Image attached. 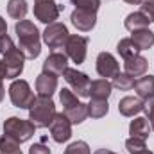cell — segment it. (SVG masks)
<instances>
[{
	"mask_svg": "<svg viewBox=\"0 0 154 154\" xmlns=\"http://www.w3.org/2000/svg\"><path fill=\"white\" fill-rule=\"evenodd\" d=\"M14 32L18 36V48L25 56V59H36L41 52V39L38 27L31 20H20L14 25Z\"/></svg>",
	"mask_w": 154,
	"mask_h": 154,
	"instance_id": "6da1fadb",
	"label": "cell"
},
{
	"mask_svg": "<svg viewBox=\"0 0 154 154\" xmlns=\"http://www.w3.org/2000/svg\"><path fill=\"white\" fill-rule=\"evenodd\" d=\"M56 104L48 97H36L32 106L29 108V120L36 125V129L48 127L56 116Z\"/></svg>",
	"mask_w": 154,
	"mask_h": 154,
	"instance_id": "7a4b0ae2",
	"label": "cell"
},
{
	"mask_svg": "<svg viewBox=\"0 0 154 154\" xmlns=\"http://www.w3.org/2000/svg\"><path fill=\"white\" fill-rule=\"evenodd\" d=\"M34 131H36V125L31 120H23V118H18V116H9L4 122V134L16 140L18 143L29 142L34 136Z\"/></svg>",
	"mask_w": 154,
	"mask_h": 154,
	"instance_id": "3957f363",
	"label": "cell"
},
{
	"mask_svg": "<svg viewBox=\"0 0 154 154\" xmlns=\"http://www.w3.org/2000/svg\"><path fill=\"white\" fill-rule=\"evenodd\" d=\"M9 99L13 102L14 108H20V109H29L34 102V93L29 86L27 81L23 79H14L9 86Z\"/></svg>",
	"mask_w": 154,
	"mask_h": 154,
	"instance_id": "277c9868",
	"label": "cell"
},
{
	"mask_svg": "<svg viewBox=\"0 0 154 154\" xmlns=\"http://www.w3.org/2000/svg\"><path fill=\"white\" fill-rule=\"evenodd\" d=\"M65 9V5L56 4V0H34V16L41 23H54L59 18V13Z\"/></svg>",
	"mask_w": 154,
	"mask_h": 154,
	"instance_id": "5b68a950",
	"label": "cell"
},
{
	"mask_svg": "<svg viewBox=\"0 0 154 154\" xmlns=\"http://www.w3.org/2000/svg\"><path fill=\"white\" fill-rule=\"evenodd\" d=\"M41 36H43V41L47 43L48 48L56 50V48H63L65 47V43H66L68 36H70V32H68V29H66L65 23L54 22V23L47 25V29L43 31Z\"/></svg>",
	"mask_w": 154,
	"mask_h": 154,
	"instance_id": "8992f818",
	"label": "cell"
},
{
	"mask_svg": "<svg viewBox=\"0 0 154 154\" xmlns=\"http://www.w3.org/2000/svg\"><path fill=\"white\" fill-rule=\"evenodd\" d=\"M65 81L70 86V90L75 93L77 97H90V77L86 75L84 72H79L77 68H66L65 70Z\"/></svg>",
	"mask_w": 154,
	"mask_h": 154,
	"instance_id": "52a82bcc",
	"label": "cell"
},
{
	"mask_svg": "<svg viewBox=\"0 0 154 154\" xmlns=\"http://www.w3.org/2000/svg\"><path fill=\"white\" fill-rule=\"evenodd\" d=\"M63 48H65V54H66L75 65H81V63H84V59H86L88 38L79 36V34H70Z\"/></svg>",
	"mask_w": 154,
	"mask_h": 154,
	"instance_id": "ba28073f",
	"label": "cell"
},
{
	"mask_svg": "<svg viewBox=\"0 0 154 154\" xmlns=\"http://www.w3.org/2000/svg\"><path fill=\"white\" fill-rule=\"evenodd\" d=\"M48 129H50V136L56 143H65L72 138V122L68 120V116L65 113H56Z\"/></svg>",
	"mask_w": 154,
	"mask_h": 154,
	"instance_id": "9c48e42d",
	"label": "cell"
},
{
	"mask_svg": "<svg viewBox=\"0 0 154 154\" xmlns=\"http://www.w3.org/2000/svg\"><path fill=\"white\" fill-rule=\"evenodd\" d=\"M4 66H5V75L7 79H16L23 72V63H25V56L22 54V50L18 47H13L11 50H7L4 54Z\"/></svg>",
	"mask_w": 154,
	"mask_h": 154,
	"instance_id": "30bf717a",
	"label": "cell"
},
{
	"mask_svg": "<svg viewBox=\"0 0 154 154\" xmlns=\"http://www.w3.org/2000/svg\"><path fill=\"white\" fill-rule=\"evenodd\" d=\"M97 74L102 77V79H113L116 74H120V66H118V61L115 59L113 54L109 52H100L97 56Z\"/></svg>",
	"mask_w": 154,
	"mask_h": 154,
	"instance_id": "8fae6325",
	"label": "cell"
},
{
	"mask_svg": "<svg viewBox=\"0 0 154 154\" xmlns=\"http://www.w3.org/2000/svg\"><path fill=\"white\" fill-rule=\"evenodd\" d=\"M68 68V56L65 52H50L43 63V72L59 77Z\"/></svg>",
	"mask_w": 154,
	"mask_h": 154,
	"instance_id": "7c38bea8",
	"label": "cell"
},
{
	"mask_svg": "<svg viewBox=\"0 0 154 154\" xmlns=\"http://www.w3.org/2000/svg\"><path fill=\"white\" fill-rule=\"evenodd\" d=\"M70 20H72L74 27L81 32H90L97 25V14L90 13V11H82V9H74Z\"/></svg>",
	"mask_w": 154,
	"mask_h": 154,
	"instance_id": "4fadbf2b",
	"label": "cell"
},
{
	"mask_svg": "<svg viewBox=\"0 0 154 154\" xmlns=\"http://www.w3.org/2000/svg\"><path fill=\"white\" fill-rule=\"evenodd\" d=\"M57 90V77L52 75V74H47V72H41L36 77V91H38V97H48L52 99L54 91Z\"/></svg>",
	"mask_w": 154,
	"mask_h": 154,
	"instance_id": "5bb4252c",
	"label": "cell"
},
{
	"mask_svg": "<svg viewBox=\"0 0 154 154\" xmlns=\"http://www.w3.org/2000/svg\"><path fill=\"white\" fill-rule=\"evenodd\" d=\"M147 68H149V61H147L143 56H140V54L124 61V70H125V74H127V75H131V77L145 75Z\"/></svg>",
	"mask_w": 154,
	"mask_h": 154,
	"instance_id": "9a60e30c",
	"label": "cell"
},
{
	"mask_svg": "<svg viewBox=\"0 0 154 154\" xmlns=\"http://www.w3.org/2000/svg\"><path fill=\"white\" fill-rule=\"evenodd\" d=\"M118 111L124 116H134L143 111V100L140 97H124L118 102Z\"/></svg>",
	"mask_w": 154,
	"mask_h": 154,
	"instance_id": "2e32d148",
	"label": "cell"
},
{
	"mask_svg": "<svg viewBox=\"0 0 154 154\" xmlns=\"http://www.w3.org/2000/svg\"><path fill=\"white\" fill-rule=\"evenodd\" d=\"M151 25V20L142 13V11H134V13H129L124 20V27L129 31V32H134V31H140V29H149Z\"/></svg>",
	"mask_w": 154,
	"mask_h": 154,
	"instance_id": "e0dca14e",
	"label": "cell"
},
{
	"mask_svg": "<svg viewBox=\"0 0 154 154\" xmlns=\"http://www.w3.org/2000/svg\"><path fill=\"white\" fill-rule=\"evenodd\" d=\"M111 90H113V84H111L109 79H95L90 84V97L108 100L109 95H111Z\"/></svg>",
	"mask_w": 154,
	"mask_h": 154,
	"instance_id": "ac0fdd59",
	"label": "cell"
},
{
	"mask_svg": "<svg viewBox=\"0 0 154 154\" xmlns=\"http://www.w3.org/2000/svg\"><path fill=\"white\" fill-rule=\"evenodd\" d=\"M134 90L142 100H149L154 97V75H142L134 81Z\"/></svg>",
	"mask_w": 154,
	"mask_h": 154,
	"instance_id": "d6986e66",
	"label": "cell"
},
{
	"mask_svg": "<svg viewBox=\"0 0 154 154\" xmlns=\"http://www.w3.org/2000/svg\"><path fill=\"white\" fill-rule=\"evenodd\" d=\"M151 124H149V120L147 118H143V116H136L134 120H131V124H129V134L133 136V138H142V140H147L149 138V134H151Z\"/></svg>",
	"mask_w": 154,
	"mask_h": 154,
	"instance_id": "ffe728a7",
	"label": "cell"
},
{
	"mask_svg": "<svg viewBox=\"0 0 154 154\" xmlns=\"http://www.w3.org/2000/svg\"><path fill=\"white\" fill-rule=\"evenodd\" d=\"M63 113L68 116V120L72 124H82L88 118V108H86V104L77 100L75 104H72L68 108H63Z\"/></svg>",
	"mask_w": 154,
	"mask_h": 154,
	"instance_id": "44dd1931",
	"label": "cell"
},
{
	"mask_svg": "<svg viewBox=\"0 0 154 154\" xmlns=\"http://www.w3.org/2000/svg\"><path fill=\"white\" fill-rule=\"evenodd\" d=\"M131 39L134 41V45L140 50H149L154 45V32L151 29H140L131 34Z\"/></svg>",
	"mask_w": 154,
	"mask_h": 154,
	"instance_id": "7402d4cb",
	"label": "cell"
},
{
	"mask_svg": "<svg viewBox=\"0 0 154 154\" xmlns=\"http://www.w3.org/2000/svg\"><path fill=\"white\" fill-rule=\"evenodd\" d=\"M86 108H88V116H91V118H102L109 111V104L104 99H91L86 104Z\"/></svg>",
	"mask_w": 154,
	"mask_h": 154,
	"instance_id": "603a6c76",
	"label": "cell"
},
{
	"mask_svg": "<svg viewBox=\"0 0 154 154\" xmlns=\"http://www.w3.org/2000/svg\"><path fill=\"white\" fill-rule=\"evenodd\" d=\"M116 52L120 54V57L125 61L129 57H134L140 54V48L134 45V41L131 38H122L118 43H116Z\"/></svg>",
	"mask_w": 154,
	"mask_h": 154,
	"instance_id": "cb8c5ba5",
	"label": "cell"
},
{
	"mask_svg": "<svg viewBox=\"0 0 154 154\" xmlns=\"http://www.w3.org/2000/svg\"><path fill=\"white\" fill-rule=\"evenodd\" d=\"M29 7H27V0H9L7 2V14L13 20H23L27 14Z\"/></svg>",
	"mask_w": 154,
	"mask_h": 154,
	"instance_id": "d4e9b609",
	"label": "cell"
},
{
	"mask_svg": "<svg viewBox=\"0 0 154 154\" xmlns=\"http://www.w3.org/2000/svg\"><path fill=\"white\" fill-rule=\"evenodd\" d=\"M0 154H23L20 149V143L13 138H9L7 134L0 136Z\"/></svg>",
	"mask_w": 154,
	"mask_h": 154,
	"instance_id": "484cf974",
	"label": "cell"
},
{
	"mask_svg": "<svg viewBox=\"0 0 154 154\" xmlns=\"http://www.w3.org/2000/svg\"><path fill=\"white\" fill-rule=\"evenodd\" d=\"M134 77L127 75L125 72L124 74H116L113 77V81H111V84H113V88H118V90H122V91H127V90H133L134 88Z\"/></svg>",
	"mask_w": 154,
	"mask_h": 154,
	"instance_id": "4316f807",
	"label": "cell"
},
{
	"mask_svg": "<svg viewBox=\"0 0 154 154\" xmlns=\"http://www.w3.org/2000/svg\"><path fill=\"white\" fill-rule=\"evenodd\" d=\"M72 5H75V9H82V11H90L95 13L100 7V0H72Z\"/></svg>",
	"mask_w": 154,
	"mask_h": 154,
	"instance_id": "83f0119b",
	"label": "cell"
},
{
	"mask_svg": "<svg viewBox=\"0 0 154 154\" xmlns=\"http://www.w3.org/2000/svg\"><path fill=\"white\" fill-rule=\"evenodd\" d=\"M63 154H91V151H90V145H88L86 142L77 140V142H72V143L65 149Z\"/></svg>",
	"mask_w": 154,
	"mask_h": 154,
	"instance_id": "f1b7e54d",
	"label": "cell"
},
{
	"mask_svg": "<svg viewBox=\"0 0 154 154\" xmlns=\"http://www.w3.org/2000/svg\"><path fill=\"white\" fill-rule=\"evenodd\" d=\"M125 149L129 151V154H136V152H140V151H143V149H147V145H145V140L131 136V138L125 140Z\"/></svg>",
	"mask_w": 154,
	"mask_h": 154,
	"instance_id": "f546056e",
	"label": "cell"
},
{
	"mask_svg": "<svg viewBox=\"0 0 154 154\" xmlns=\"http://www.w3.org/2000/svg\"><path fill=\"white\" fill-rule=\"evenodd\" d=\"M143 111L147 113V120L151 124V129L154 131V97H151L149 100H143Z\"/></svg>",
	"mask_w": 154,
	"mask_h": 154,
	"instance_id": "4dcf8cb0",
	"label": "cell"
},
{
	"mask_svg": "<svg viewBox=\"0 0 154 154\" xmlns=\"http://www.w3.org/2000/svg\"><path fill=\"white\" fill-rule=\"evenodd\" d=\"M140 7H142V13H143L151 22H154V0H143V2L140 4Z\"/></svg>",
	"mask_w": 154,
	"mask_h": 154,
	"instance_id": "1f68e13d",
	"label": "cell"
},
{
	"mask_svg": "<svg viewBox=\"0 0 154 154\" xmlns=\"http://www.w3.org/2000/svg\"><path fill=\"white\" fill-rule=\"evenodd\" d=\"M14 47V43H13V39L9 34H4V36H0V54L4 56L7 50H11Z\"/></svg>",
	"mask_w": 154,
	"mask_h": 154,
	"instance_id": "d6a6232c",
	"label": "cell"
},
{
	"mask_svg": "<svg viewBox=\"0 0 154 154\" xmlns=\"http://www.w3.org/2000/svg\"><path fill=\"white\" fill-rule=\"evenodd\" d=\"M4 79H7V75H5V66H4V61L0 59V102H2V100H4V97H5Z\"/></svg>",
	"mask_w": 154,
	"mask_h": 154,
	"instance_id": "836d02e7",
	"label": "cell"
},
{
	"mask_svg": "<svg viewBox=\"0 0 154 154\" xmlns=\"http://www.w3.org/2000/svg\"><path fill=\"white\" fill-rule=\"evenodd\" d=\"M29 154H50V149L45 143H34L29 149Z\"/></svg>",
	"mask_w": 154,
	"mask_h": 154,
	"instance_id": "e575fe53",
	"label": "cell"
},
{
	"mask_svg": "<svg viewBox=\"0 0 154 154\" xmlns=\"http://www.w3.org/2000/svg\"><path fill=\"white\" fill-rule=\"evenodd\" d=\"M4 34H7V23H5V20L0 16V36H4Z\"/></svg>",
	"mask_w": 154,
	"mask_h": 154,
	"instance_id": "d590c367",
	"label": "cell"
},
{
	"mask_svg": "<svg viewBox=\"0 0 154 154\" xmlns=\"http://www.w3.org/2000/svg\"><path fill=\"white\" fill-rule=\"evenodd\" d=\"M93 154H116L113 151H108V149H99V151H95Z\"/></svg>",
	"mask_w": 154,
	"mask_h": 154,
	"instance_id": "8d00e7d4",
	"label": "cell"
},
{
	"mask_svg": "<svg viewBox=\"0 0 154 154\" xmlns=\"http://www.w3.org/2000/svg\"><path fill=\"white\" fill-rule=\"evenodd\" d=\"M124 2H125V4H131V5H140L143 0H124Z\"/></svg>",
	"mask_w": 154,
	"mask_h": 154,
	"instance_id": "74e56055",
	"label": "cell"
},
{
	"mask_svg": "<svg viewBox=\"0 0 154 154\" xmlns=\"http://www.w3.org/2000/svg\"><path fill=\"white\" fill-rule=\"evenodd\" d=\"M136 154H152L149 149H143V151H140V152H136Z\"/></svg>",
	"mask_w": 154,
	"mask_h": 154,
	"instance_id": "f35d334b",
	"label": "cell"
}]
</instances>
